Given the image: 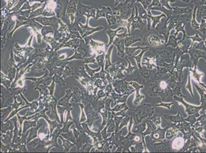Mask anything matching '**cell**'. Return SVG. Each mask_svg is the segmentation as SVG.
I'll use <instances>...</instances> for the list:
<instances>
[{
  "mask_svg": "<svg viewBox=\"0 0 206 153\" xmlns=\"http://www.w3.org/2000/svg\"><path fill=\"white\" fill-rule=\"evenodd\" d=\"M142 44L146 45L150 49H155L164 46L163 42L165 43L164 40H161L156 33L151 32L145 35L142 40Z\"/></svg>",
  "mask_w": 206,
  "mask_h": 153,
  "instance_id": "obj_1",
  "label": "cell"
},
{
  "mask_svg": "<svg viewBox=\"0 0 206 153\" xmlns=\"http://www.w3.org/2000/svg\"><path fill=\"white\" fill-rule=\"evenodd\" d=\"M133 4L131 3H121L118 6V11L119 13V18L123 20H127L131 15Z\"/></svg>",
  "mask_w": 206,
  "mask_h": 153,
  "instance_id": "obj_2",
  "label": "cell"
},
{
  "mask_svg": "<svg viewBox=\"0 0 206 153\" xmlns=\"http://www.w3.org/2000/svg\"><path fill=\"white\" fill-rule=\"evenodd\" d=\"M153 113V108L151 105L145 104L137 108V114L136 116L137 117L138 122H141L143 119L145 117L152 115Z\"/></svg>",
  "mask_w": 206,
  "mask_h": 153,
  "instance_id": "obj_3",
  "label": "cell"
},
{
  "mask_svg": "<svg viewBox=\"0 0 206 153\" xmlns=\"http://www.w3.org/2000/svg\"><path fill=\"white\" fill-rule=\"evenodd\" d=\"M134 7L136 8V15L134 16L133 20H132V23L131 25L132 30H134L136 29H139L141 30H143L144 29V27H145V23H144L143 20L140 18V16L139 15L137 6L135 5Z\"/></svg>",
  "mask_w": 206,
  "mask_h": 153,
  "instance_id": "obj_4",
  "label": "cell"
},
{
  "mask_svg": "<svg viewBox=\"0 0 206 153\" xmlns=\"http://www.w3.org/2000/svg\"><path fill=\"white\" fill-rule=\"evenodd\" d=\"M188 53L190 55V60L191 61H193L195 67H196L197 61L199 58H204L206 60V57L204 52L198 50L197 49L194 48H193L192 47L189 48L188 50Z\"/></svg>",
  "mask_w": 206,
  "mask_h": 153,
  "instance_id": "obj_5",
  "label": "cell"
},
{
  "mask_svg": "<svg viewBox=\"0 0 206 153\" xmlns=\"http://www.w3.org/2000/svg\"><path fill=\"white\" fill-rule=\"evenodd\" d=\"M127 83L128 84L132 85V86H133L136 89V99H135L133 102V104L134 105H136V106H137V105H139L141 103L143 100L145 99V96L142 95V94H141L139 92V89H141V88H143L144 87V86L143 85H139V84H138L136 82H130V83Z\"/></svg>",
  "mask_w": 206,
  "mask_h": 153,
  "instance_id": "obj_6",
  "label": "cell"
},
{
  "mask_svg": "<svg viewBox=\"0 0 206 153\" xmlns=\"http://www.w3.org/2000/svg\"><path fill=\"white\" fill-rule=\"evenodd\" d=\"M114 43L116 45L118 49V55L121 58H124L125 55V47L124 43V38H120L119 37L116 38Z\"/></svg>",
  "mask_w": 206,
  "mask_h": 153,
  "instance_id": "obj_7",
  "label": "cell"
},
{
  "mask_svg": "<svg viewBox=\"0 0 206 153\" xmlns=\"http://www.w3.org/2000/svg\"><path fill=\"white\" fill-rule=\"evenodd\" d=\"M174 99L176 100V101H179L181 103H182L183 105H184L185 106V107L186 108V112L188 113L189 115H192L194 113H195V112L197 111V107H196L192 106H190V105H188L187 103L185 102L184 100L182 98V97H178L177 96H174Z\"/></svg>",
  "mask_w": 206,
  "mask_h": 153,
  "instance_id": "obj_8",
  "label": "cell"
},
{
  "mask_svg": "<svg viewBox=\"0 0 206 153\" xmlns=\"http://www.w3.org/2000/svg\"><path fill=\"white\" fill-rule=\"evenodd\" d=\"M151 10H158V11H162L163 12V13H164L165 15H166L167 17V18H170V17H171L173 15V12H172V10H169L166 8L164 7V6L159 3V4L156 6L155 7H153L151 8Z\"/></svg>",
  "mask_w": 206,
  "mask_h": 153,
  "instance_id": "obj_9",
  "label": "cell"
},
{
  "mask_svg": "<svg viewBox=\"0 0 206 153\" xmlns=\"http://www.w3.org/2000/svg\"><path fill=\"white\" fill-rule=\"evenodd\" d=\"M166 15H165L164 13H163L159 16H152V15H148V17L152 20V26L150 31L154 32L156 29V26L158 23L161 22V19L164 18H166Z\"/></svg>",
  "mask_w": 206,
  "mask_h": 153,
  "instance_id": "obj_10",
  "label": "cell"
},
{
  "mask_svg": "<svg viewBox=\"0 0 206 153\" xmlns=\"http://www.w3.org/2000/svg\"><path fill=\"white\" fill-rule=\"evenodd\" d=\"M172 12L173 15H183V14H191L192 11V9L190 7L181 8L179 7H172Z\"/></svg>",
  "mask_w": 206,
  "mask_h": 153,
  "instance_id": "obj_11",
  "label": "cell"
},
{
  "mask_svg": "<svg viewBox=\"0 0 206 153\" xmlns=\"http://www.w3.org/2000/svg\"><path fill=\"white\" fill-rule=\"evenodd\" d=\"M141 41H142V39L137 36H127L124 38V43L126 47H129L133 43Z\"/></svg>",
  "mask_w": 206,
  "mask_h": 153,
  "instance_id": "obj_12",
  "label": "cell"
},
{
  "mask_svg": "<svg viewBox=\"0 0 206 153\" xmlns=\"http://www.w3.org/2000/svg\"><path fill=\"white\" fill-rule=\"evenodd\" d=\"M136 5L137 6L139 15L142 20H147L148 18V14L146 10L144 8L143 5L139 2H136Z\"/></svg>",
  "mask_w": 206,
  "mask_h": 153,
  "instance_id": "obj_13",
  "label": "cell"
},
{
  "mask_svg": "<svg viewBox=\"0 0 206 153\" xmlns=\"http://www.w3.org/2000/svg\"><path fill=\"white\" fill-rule=\"evenodd\" d=\"M180 37H176V36H175L174 35H171L169 36L168 41L167 43L165 45V47H168L169 45H171L172 47L174 49L176 48L179 45V40L180 39Z\"/></svg>",
  "mask_w": 206,
  "mask_h": 153,
  "instance_id": "obj_14",
  "label": "cell"
},
{
  "mask_svg": "<svg viewBox=\"0 0 206 153\" xmlns=\"http://www.w3.org/2000/svg\"><path fill=\"white\" fill-rule=\"evenodd\" d=\"M180 65H182V69L183 67H190L191 65V60L190 59V55L189 53H185L183 54L181 57Z\"/></svg>",
  "mask_w": 206,
  "mask_h": 153,
  "instance_id": "obj_15",
  "label": "cell"
},
{
  "mask_svg": "<svg viewBox=\"0 0 206 153\" xmlns=\"http://www.w3.org/2000/svg\"><path fill=\"white\" fill-rule=\"evenodd\" d=\"M116 22L118 23V25L119 27H125L128 31V33L129 34L131 35L130 34V27L131 25L127 21V20H123L121 18H119V16H116Z\"/></svg>",
  "mask_w": 206,
  "mask_h": 153,
  "instance_id": "obj_16",
  "label": "cell"
},
{
  "mask_svg": "<svg viewBox=\"0 0 206 153\" xmlns=\"http://www.w3.org/2000/svg\"><path fill=\"white\" fill-rule=\"evenodd\" d=\"M139 49H149L148 47H141L138 46L137 47H125V54H126L129 56H132V55L134 54V53L136 52V51Z\"/></svg>",
  "mask_w": 206,
  "mask_h": 153,
  "instance_id": "obj_17",
  "label": "cell"
},
{
  "mask_svg": "<svg viewBox=\"0 0 206 153\" xmlns=\"http://www.w3.org/2000/svg\"><path fill=\"white\" fill-rule=\"evenodd\" d=\"M197 8V7L195 6L193 12L192 18L191 20V26L195 30H199V28H200V25L196 20V11Z\"/></svg>",
  "mask_w": 206,
  "mask_h": 153,
  "instance_id": "obj_18",
  "label": "cell"
},
{
  "mask_svg": "<svg viewBox=\"0 0 206 153\" xmlns=\"http://www.w3.org/2000/svg\"><path fill=\"white\" fill-rule=\"evenodd\" d=\"M126 28L125 27H119L118 29H116V30H109L108 32H107V33L108 34L109 36L110 37V43L109 45H110L111 43H112L113 42V40L114 38V37L117 35V32L119 30H124V29H126Z\"/></svg>",
  "mask_w": 206,
  "mask_h": 153,
  "instance_id": "obj_19",
  "label": "cell"
},
{
  "mask_svg": "<svg viewBox=\"0 0 206 153\" xmlns=\"http://www.w3.org/2000/svg\"><path fill=\"white\" fill-rule=\"evenodd\" d=\"M148 50V49H144V50H142L141 53H139V55H138L137 56H133L134 58L136 59V63H137V66H138V67L139 70H141L142 69L141 65V62L142 58V56H143L144 54L146 52V51Z\"/></svg>",
  "mask_w": 206,
  "mask_h": 153,
  "instance_id": "obj_20",
  "label": "cell"
},
{
  "mask_svg": "<svg viewBox=\"0 0 206 153\" xmlns=\"http://www.w3.org/2000/svg\"><path fill=\"white\" fill-rule=\"evenodd\" d=\"M147 126H148V129L147 130L145 133L143 134V136L146 135L147 134H150L151 132H153V131L154 130H155L156 128V127L153 124V123L151 121H149L148 122H147Z\"/></svg>",
  "mask_w": 206,
  "mask_h": 153,
  "instance_id": "obj_21",
  "label": "cell"
},
{
  "mask_svg": "<svg viewBox=\"0 0 206 153\" xmlns=\"http://www.w3.org/2000/svg\"><path fill=\"white\" fill-rule=\"evenodd\" d=\"M152 1V0H138L137 2L140 3L143 5L144 8L147 10Z\"/></svg>",
  "mask_w": 206,
  "mask_h": 153,
  "instance_id": "obj_22",
  "label": "cell"
},
{
  "mask_svg": "<svg viewBox=\"0 0 206 153\" xmlns=\"http://www.w3.org/2000/svg\"><path fill=\"white\" fill-rule=\"evenodd\" d=\"M159 3H160V0H152L151 3L149 5L148 8L147 10L148 15H152V13L151 12V8L153 7H155V6L158 5L159 4Z\"/></svg>",
  "mask_w": 206,
  "mask_h": 153,
  "instance_id": "obj_23",
  "label": "cell"
},
{
  "mask_svg": "<svg viewBox=\"0 0 206 153\" xmlns=\"http://www.w3.org/2000/svg\"><path fill=\"white\" fill-rule=\"evenodd\" d=\"M147 122V121H146L142 124H139V126H136V128L134 129V130L133 132H139V133H142L145 129V124H146Z\"/></svg>",
  "mask_w": 206,
  "mask_h": 153,
  "instance_id": "obj_24",
  "label": "cell"
},
{
  "mask_svg": "<svg viewBox=\"0 0 206 153\" xmlns=\"http://www.w3.org/2000/svg\"><path fill=\"white\" fill-rule=\"evenodd\" d=\"M177 131L178 130H175L173 128H172L170 130H168L166 134L167 138L168 139H170L171 138L173 137L174 135H176Z\"/></svg>",
  "mask_w": 206,
  "mask_h": 153,
  "instance_id": "obj_25",
  "label": "cell"
},
{
  "mask_svg": "<svg viewBox=\"0 0 206 153\" xmlns=\"http://www.w3.org/2000/svg\"><path fill=\"white\" fill-rule=\"evenodd\" d=\"M186 38H190V39H191V40H192V43L191 45V47H192L193 45L194 42H195V41L201 42L202 40V39L200 37H199V35H198L197 33H196V34L193 36H190H190H187Z\"/></svg>",
  "mask_w": 206,
  "mask_h": 153,
  "instance_id": "obj_26",
  "label": "cell"
},
{
  "mask_svg": "<svg viewBox=\"0 0 206 153\" xmlns=\"http://www.w3.org/2000/svg\"><path fill=\"white\" fill-rule=\"evenodd\" d=\"M113 45H112L111 47H110V48L108 52V54H107L106 55V69H107V67H108L109 65H111L110 63V54L111 52L112 51V48H113Z\"/></svg>",
  "mask_w": 206,
  "mask_h": 153,
  "instance_id": "obj_27",
  "label": "cell"
},
{
  "mask_svg": "<svg viewBox=\"0 0 206 153\" xmlns=\"http://www.w3.org/2000/svg\"><path fill=\"white\" fill-rule=\"evenodd\" d=\"M169 3V0H160V3L162 4L164 7L169 10H172V7L170 6Z\"/></svg>",
  "mask_w": 206,
  "mask_h": 153,
  "instance_id": "obj_28",
  "label": "cell"
},
{
  "mask_svg": "<svg viewBox=\"0 0 206 153\" xmlns=\"http://www.w3.org/2000/svg\"><path fill=\"white\" fill-rule=\"evenodd\" d=\"M126 59L127 60L128 62L129 63V67L128 69H126V71L127 72V74H130L134 70H135L136 67H132L131 65L130 61H129L126 58Z\"/></svg>",
  "mask_w": 206,
  "mask_h": 153,
  "instance_id": "obj_29",
  "label": "cell"
},
{
  "mask_svg": "<svg viewBox=\"0 0 206 153\" xmlns=\"http://www.w3.org/2000/svg\"><path fill=\"white\" fill-rule=\"evenodd\" d=\"M195 49H199L201 50L206 51V48L204 44V42L202 41L197 45L195 48Z\"/></svg>",
  "mask_w": 206,
  "mask_h": 153,
  "instance_id": "obj_30",
  "label": "cell"
},
{
  "mask_svg": "<svg viewBox=\"0 0 206 153\" xmlns=\"http://www.w3.org/2000/svg\"><path fill=\"white\" fill-rule=\"evenodd\" d=\"M174 102L171 103H159V104H157L156 106H163L169 109H170V106H171L173 104Z\"/></svg>",
  "mask_w": 206,
  "mask_h": 153,
  "instance_id": "obj_31",
  "label": "cell"
},
{
  "mask_svg": "<svg viewBox=\"0 0 206 153\" xmlns=\"http://www.w3.org/2000/svg\"><path fill=\"white\" fill-rule=\"evenodd\" d=\"M170 119L171 120L172 122H178L180 121V117H179V115H178L176 116H172L171 117Z\"/></svg>",
  "mask_w": 206,
  "mask_h": 153,
  "instance_id": "obj_32",
  "label": "cell"
},
{
  "mask_svg": "<svg viewBox=\"0 0 206 153\" xmlns=\"http://www.w3.org/2000/svg\"><path fill=\"white\" fill-rule=\"evenodd\" d=\"M129 121V117L128 118V117H126V118H125V119H124L123 120V122H122V124H121V126H119V129H121V128H122L123 127V126H125V125H127V122H128Z\"/></svg>",
  "mask_w": 206,
  "mask_h": 153,
  "instance_id": "obj_33",
  "label": "cell"
},
{
  "mask_svg": "<svg viewBox=\"0 0 206 153\" xmlns=\"http://www.w3.org/2000/svg\"><path fill=\"white\" fill-rule=\"evenodd\" d=\"M153 122L156 124V125L158 126V128H159V124H161L160 118H156L154 120Z\"/></svg>",
  "mask_w": 206,
  "mask_h": 153,
  "instance_id": "obj_34",
  "label": "cell"
},
{
  "mask_svg": "<svg viewBox=\"0 0 206 153\" xmlns=\"http://www.w3.org/2000/svg\"><path fill=\"white\" fill-rule=\"evenodd\" d=\"M138 0H126L124 3H131L132 4H134L136 2H137Z\"/></svg>",
  "mask_w": 206,
  "mask_h": 153,
  "instance_id": "obj_35",
  "label": "cell"
},
{
  "mask_svg": "<svg viewBox=\"0 0 206 153\" xmlns=\"http://www.w3.org/2000/svg\"><path fill=\"white\" fill-rule=\"evenodd\" d=\"M125 1L126 0H116V4H117L118 3H124Z\"/></svg>",
  "mask_w": 206,
  "mask_h": 153,
  "instance_id": "obj_36",
  "label": "cell"
},
{
  "mask_svg": "<svg viewBox=\"0 0 206 153\" xmlns=\"http://www.w3.org/2000/svg\"><path fill=\"white\" fill-rule=\"evenodd\" d=\"M179 1H182V2H185V3H188L191 2L192 0H179Z\"/></svg>",
  "mask_w": 206,
  "mask_h": 153,
  "instance_id": "obj_37",
  "label": "cell"
},
{
  "mask_svg": "<svg viewBox=\"0 0 206 153\" xmlns=\"http://www.w3.org/2000/svg\"><path fill=\"white\" fill-rule=\"evenodd\" d=\"M205 44H206V42H205Z\"/></svg>",
  "mask_w": 206,
  "mask_h": 153,
  "instance_id": "obj_38",
  "label": "cell"
}]
</instances>
